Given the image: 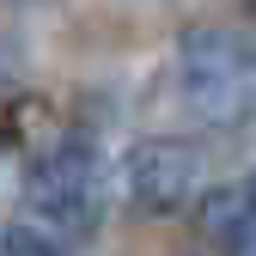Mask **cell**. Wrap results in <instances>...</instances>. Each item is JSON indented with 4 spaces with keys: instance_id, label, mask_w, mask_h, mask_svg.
<instances>
[{
    "instance_id": "cell-3",
    "label": "cell",
    "mask_w": 256,
    "mask_h": 256,
    "mask_svg": "<svg viewBox=\"0 0 256 256\" xmlns=\"http://www.w3.org/2000/svg\"><path fill=\"white\" fill-rule=\"evenodd\" d=\"M196 177H202V152L189 140H134L128 158H122L128 202H134L146 220L183 214L189 196H196Z\"/></svg>"
},
{
    "instance_id": "cell-2",
    "label": "cell",
    "mask_w": 256,
    "mask_h": 256,
    "mask_svg": "<svg viewBox=\"0 0 256 256\" xmlns=\"http://www.w3.org/2000/svg\"><path fill=\"white\" fill-rule=\"evenodd\" d=\"M24 202L37 208L49 226L92 232L104 220V165L92 140H61L49 158H37L24 177Z\"/></svg>"
},
{
    "instance_id": "cell-5",
    "label": "cell",
    "mask_w": 256,
    "mask_h": 256,
    "mask_svg": "<svg viewBox=\"0 0 256 256\" xmlns=\"http://www.w3.org/2000/svg\"><path fill=\"white\" fill-rule=\"evenodd\" d=\"M0 250H6V256H61L43 232H30V226H12L6 238H0Z\"/></svg>"
},
{
    "instance_id": "cell-4",
    "label": "cell",
    "mask_w": 256,
    "mask_h": 256,
    "mask_svg": "<svg viewBox=\"0 0 256 256\" xmlns=\"http://www.w3.org/2000/svg\"><path fill=\"white\" fill-rule=\"evenodd\" d=\"M202 232H208L214 250H226V256H238V250L256 244V171L238 177V183H226V189H214V196L202 202Z\"/></svg>"
},
{
    "instance_id": "cell-1",
    "label": "cell",
    "mask_w": 256,
    "mask_h": 256,
    "mask_svg": "<svg viewBox=\"0 0 256 256\" xmlns=\"http://www.w3.org/2000/svg\"><path fill=\"white\" fill-rule=\"evenodd\" d=\"M183 98L214 128H232L256 110V49L232 30H189L183 37Z\"/></svg>"
}]
</instances>
